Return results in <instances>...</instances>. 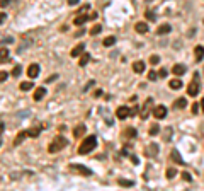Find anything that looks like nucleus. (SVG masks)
<instances>
[{
	"label": "nucleus",
	"mask_w": 204,
	"mask_h": 191,
	"mask_svg": "<svg viewBox=\"0 0 204 191\" xmlns=\"http://www.w3.org/2000/svg\"><path fill=\"white\" fill-rule=\"evenodd\" d=\"M95 147H97V137H95V135H89L87 138L82 142V145L78 147V154L87 155V154H90Z\"/></svg>",
	"instance_id": "1"
},
{
	"label": "nucleus",
	"mask_w": 204,
	"mask_h": 191,
	"mask_svg": "<svg viewBox=\"0 0 204 191\" xmlns=\"http://www.w3.org/2000/svg\"><path fill=\"white\" fill-rule=\"evenodd\" d=\"M66 145H68V140H66L65 137L58 135L56 138H55V140H53V142L48 145V152H49V154H56V152H60L63 147H66Z\"/></svg>",
	"instance_id": "2"
},
{
	"label": "nucleus",
	"mask_w": 204,
	"mask_h": 191,
	"mask_svg": "<svg viewBox=\"0 0 204 191\" xmlns=\"http://www.w3.org/2000/svg\"><path fill=\"white\" fill-rule=\"evenodd\" d=\"M199 89H201V85H199V75L194 74V78H192L191 84L187 85V94L191 96V97H196V96L199 94Z\"/></svg>",
	"instance_id": "3"
},
{
	"label": "nucleus",
	"mask_w": 204,
	"mask_h": 191,
	"mask_svg": "<svg viewBox=\"0 0 204 191\" xmlns=\"http://www.w3.org/2000/svg\"><path fill=\"white\" fill-rule=\"evenodd\" d=\"M70 169L75 171V172H80L82 176H92V171L89 169V167H85V165H82V164H72Z\"/></svg>",
	"instance_id": "4"
},
{
	"label": "nucleus",
	"mask_w": 204,
	"mask_h": 191,
	"mask_svg": "<svg viewBox=\"0 0 204 191\" xmlns=\"http://www.w3.org/2000/svg\"><path fill=\"white\" fill-rule=\"evenodd\" d=\"M129 114H133V111H131L128 106H121V108H117V111H116V116L119 118V120H126Z\"/></svg>",
	"instance_id": "5"
},
{
	"label": "nucleus",
	"mask_w": 204,
	"mask_h": 191,
	"mask_svg": "<svg viewBox=\"0 0 204 191\" xmlns=\"http://www.w3.org/2000/svg\"><path fill=\"white\" fill-rule=\"evenodd\" d=\"M153 116L156 118V120H163V118L167 116V108L165 106H155V109H153Z\"/></svg>",
	"instance_id": "6"
},
{
	"label": "nucleus",
	"mask_w": 204,
	"mask_h": 191,
	"mask_svg": "<svg viewBox=\"0 0 204 191\" xmlns=\"http://www.w3.org/2000/svg\"><path fill=\"white\" fill-rule=\"evenodd\" d=\"M158 152H160V148H158L156 143H150V145L146 147V150H145V154H146L148 157H156Z\"/></svg>",
	"instance_id": "7"
},
{
	"label": "nucleus",
	"mask_w": 204,
	"mask_h": 191,
	"mask_svg": "<svg viewBox=\"0 0 204 191\" xmlns=\"http://www.w3.org/2000/svg\"><path fill=\"white\" fill-rule=\"evenodd\" d=\"M27 75H29V78H36L39 75V65L38 63H32V65H29V68H27Z\"/></svg>",
	"instance_id": "8"
},
{
	"label": "nucleus",
	"mask_w": 204,
	"mask_h": 191,
	"mask_svg": "<svg viewBox=\"0 0 204 191\" xmlns=\"http://www.w3.org/2000/svg\"><path fill=\"white\" fill-rule=\"evenodd\" d=\"M83 51H85V44L80 43V44H77V46H75L73 50H72V53H70V55H72L73 58H77V57H80V55H82Z\"/></svg>",
	"instance_id": "9"
},
{
	"label": "nucleus",
	"mask_w": 204,
	"mask_h": 191,
	"mask_svg": "<svg viewBox=\"0 0 204 191\" xmlns=\"http://www.w3.org/2000/svg\"><path fill=\"white\" fill-rule=\"evenodd\" d=\"M170 159L175 162V164H184V159L180 157V154H179V150L177 148H174L172 152H170Z\"/></svg>",
	"instance_id": "10"
},
{
	"label": "nucleus",
	"mask_w": 204,
	"mask_h": 191,
	"mask_svg": "<svg viewBox=\"0 0 204 191\" xmlns=\"http://www.w3.org/2000/svg\"><path fill=\"white\" fill-rule=\"evenodd\" d=\"M44 94H46V89L44 87H38L34 91V94H32V97H34V101H41L44 97Z\"/></svg>",
	"instance_id": "11"
},
{
	"label": "nucleus",
	"mask_w": 204,
	"mask_h": 191,
	"mask_svg": "<svg viewBox=\"0 0 204 191\" xmlns=\"http://www.w3.org/2000/svg\"><path fill=\"white\" fill-rule=\"evenodd\" d=\"M133 70H135L136 74H143L145 72V61H141V60L135 61V63H133Z\"/></svg>",
	"instance_id": "12"
},
{
	"label": "nucleus",
	"mask_w": 204,
	"mask_h": 191,
	"mask_svg": "<svg viewBox=\"0 0 204 191\" xmlns=\"http://www.w3.org/2000/svg\"><path fill=\"white\" fill-rule=\"evenodd\" d=\"M152 102H153L152 99H148L146 102H145L143 109H141V118H143V120H146V118H148V113H150V106H152Z\"/></svg>",
	"instance_id": "13"
},
{
	"label": "nucleus",
	"mask_w": 204,
	"mask_h": 191,
	"mask_svg": "<svg viewBox=\"0 0 204 191\" xmlns=\"http://www.w3.org/2000/svg\"><path fill=\"white\" fill-rule=\"evenodd\" d=\"M172 72H174L175 75H184L187 72V68H186V65H182V63H177V65L172 68Z\"/></svg>",
	"instance_id": "14"
},
{
	"label": "nucleus",
	"mask_w": 204,
	"mask_h": 191,
	"mask_svg": "<svg viewBox=\"0 0 204 191\" xmlns=\"http://www.w3.org/2000/svg\"><path fill=\"white\" fill-rule=\"evenodd\" d=\"M136 33H139V34H146L148 33V26H146V22H138L135 26Z\"/></svg>",
	"instance_id": "15"
},
{
	"label": "nucleus",
	"mask_w": 204,
	"mask_h": 191,
	"mask_svg": "<svg viewBox=\"0 0 204 191\" xmlns=\"http://www.w3.org/2000/svg\"><path fill=\"white\" fill-rule=\"evenodd\" d=\"M194 53H196V60L201 61L204 58V46H201V44H199V46H196L194 48Z\"/></svg>",
	"instance_id": "16"
},
{
	"label": "nucleus",
	"mask_w": 204,
	"mask_h": 191,
	"mask_svg": "<svg viewBox=\"0 0 204 191\" xmlns=\"http://www.w3.org/2000/svg\"><path fill=\"white\" fill-rule=\"evenodd\" d=\"M186 106H187V101L184 99V97H179V99H175V102H174L175 109H184Z\"/></svg>",
	"instance_id": "17"
},
{
	"label": "nucleus",
	"mask_w": 204,
	"mask_h": 191,
	"mask_svg": "<svg viewBox=\"0 0 204 191\" xmlns=\"http://www.w3.org/2000/svg\"><path fill=\"white\" fill-rule=\"evenodd\" d=\"M87 21H89V16L87 14H82V16L75 17V26H82V24H85Z\"/></svg>",
	"instance_id": "18"
},
{
	"label": "nucleus",
	"mask_w": 204,
	"mask_h": 191,
	"mask_svg": "<svg viewBox=\"0 0 204 191\" xmlns=\"http://www.w3.org/2000/svg\"><path fill=\"white\" fill-rule=\"evenodd\" d=\"M170 31H172V26H170V24H162L156 33H158V34H169Z\"/></svg>",
	"instance_id": "19"
},
{
	"label": "nucleus",
	"mask_w": 204,
	"mask_h": 191,
	"mask_svg": "<svg viewBox=\"0 0 204 191\" xmlns=\"http://www.w3.org/2000/svg\"><path fill=\"white\" fill-rule=\"evenodd\" d=\"M73 135H75V137H82V135H85V125H78V126H75Z\"/></svg>",
	"instance_id": "20"
},
{
	"label": "nucleus",
	"mask_w": 204,
	"mask_h": 191,
	"mask_svg": "<svg viewBox=\"0 0 204 191\" xmlns=\"http://www.w3.org/2000/svg\"><path fill=\"white\" fill-rule=\"evenodd\" d=\"M169 84H170V89H175V91L182 87V80H179V78H174V80H170Z\"/></svg>",
	"instance_id": "21"
},
{
	"label": "nucleus",
	"mask_w": 204,
	"mask_h": 191,
	"mask_svg": "<svg viewBox=\"0 0 204 191\" xmlns=\"http://www.w3.org/2000/svg\"><path fill=\"white\" fill-rule=\"evenodd\" d=\"M39 131H41V126H36V128L27 130V135H29V137H32V138H36V137L39 135Z\"/></svg>",
	"instance_id": "22"
},
{
	"label": "nucleus",
	"mask_w": 204,
	"mask_h": 191,
	"mask_svg": "<svg viewBox=\"0 0 204 191\" xmlns=\"http://www.w3.org/2000/svg\"><path fill=\"white\" fill-rule=\"evenodd\" d=\"M112 44H116V38L114 36H107V38L104 39V46H112Z\"/></svg>",
	"instance_id": "23"
},
{
	"label": "nucleus",
	"mask_w": 204,
	"mask_h": 191,
	"mask_svg": "<svg viewBox=\"0 0 204 191\" xmlns=\"http://www.w3.org/2000/svg\"><path fill=\"white\" fill-rule=\"evenodd\" d=\"M89 60H90V55L89 53H83L82 58H80V67H85L89 63Z\"/></svg>",
	"instance_id": "24"
},
{
	"label": "nucleus",
	"mask_w": 204,
	"mask_h": 191,
	"mask_svg": "<svg viewBox=\"0 0 204 191\" xmlns=\"http://www.w3.org/2000/svg\"><path fill=\"white\" fill-rule=\"evenodd\" d=\"M26 135H27V131H21V133L15 137V140H14V145H19V143L24 140V137H26Z\"/></svg>",
	"instance_id": "25"
},
{
	"label": "nucleus",
	"mask_w": 204,
	"mask_h": 191,
	"mask_svg": "<svg viewBox=\"0 0 204 191\" xmlns=\"http://www.w3.org/2000/svg\"><path fill=\"white\" fill-rule=\"evenodd\" d=\"M165 174H167V178H169V179H174L175 174H177V169H175V167H169Z\"/></svg>",
	"instance_id": "26"
},
{
	"label": "nucleus",
	"mask_w": 204,
	"mask_h": 191,
	"mask_svg": "<svg viewBox=\"0 0 204 191\" xmlns=\"http://www.w3.org/2000/svg\"><path fill=\"white\" fill-rule=\"evenodd\" d=\"M158 131H160V126L156 125V123H155V125L150 126V135H152V137H155V135L158 133Z\"/></svg>",
	"instance_id": "27"
},
{
	"label": "nucleus",
	"mask_w": 204,
	"mask_h": 191,
	"mask_svg": "<svg viewBox=\"0 0 204 191\" xmlns=\"http://www.w3.org/2000/svg\"><path fill=\"white\" fill-rule=\"evenodd\" d=\"M32 85H34L32 82H22L21 84V89H22V91H29V89H32Z\"/></svg>",
	"instance_id": "28"
},
{
	"label": "nucleus",
	"mask_w": 204,
	"mask_h": 191,
	"mask_svg": "<svg viewBox=\"0 0 204 191\" xmlns=\"http://www.w3.org/2000/svg\"><path fill=\"white\" fill-rule=\"evenodd\" d=\"M119 184H121V186H133V184H135V182L133 181H129V179H119Z\"/></svg>",
	"instance_id": "29"
},
{
	"label": "nucleus",
	"mask_w": 204,
	"mask_h": 191,
	"mask_svg": "<svg viewBox=\"0 0 204 191\" xmlns=\"http://www.w3.org/2000/svg\"><path fill=\"white\" fill-rule=\"evenodd\" d=\"M124 133H126L128 137H131V138H135V137H136V130H135V128H128Z\"/></svg>",
	"instance_id": "30"
},
{
	"label": "nucleus",
	"mask_w": 204,
	"mask_h": 191,
	"mask_svg": "<svg viewBox=\"0 0 204 191\" xmlns=\"http://www.w3.org/2000/svg\"><path fill=\"white\" fill-rule=\"evenodd\" d=\"M100 29H102V26H94V27L90 29V34H92V36L99 34V33H100Z\"/></svg>",
	"instance_id": "31"
},
{
	"label": "nucleus",
	"mask_w": 204,
	"mask_h": 191,
	"mask_svg": "<svg viewBox=\"0 0 204 191\" xmlns=\"http://www.w3.org/2000/svg\"><path fill=\"white\" fill-rule=\"evenodd\" d=\"M21 74H22V68H21V67H14V70H12V75H14V77H19Z\"/></svg>",
	"instance_id": "32"
},
{
	"label": "nucleus",
	"mask_w": 204,
	"mask_h": 191,
	"mask_svg": "<svg viewBox=\"0 0 204 191\" xmlns=\"http://www.w3.org/2000/svg\"><path fill=\"white\" fill-rule=\"evenodd\" d=\"M158 61H160V57H158V55H153V57L150 58V63H152V65H156Z\"/></svg>",
	"instance_id": "33"
},
{
	"label": "nucleus",
	"mask_w": 204,
	"mask_h": 191,
	"mask_svg": "<svg viewBox=\"0 0 204 191\" xmlns=\"http://www.w3.org/2000/svg\"><path fill=\"white\" fill-rule=\"evenodd\" d=\"M170 138H172V128L169 126V128H165V140H170Z\"/></svg>",
	"instance_id": "34"
},
{
	"label": "nucleus",
	"mask_w": 204,
	"mask_h": 191,
	"mask_svg": "<svg viewBox=\"0 0 204 191\" xmlns=\"http://www.w3.org/2000/svg\"><path fill=\"white\" fill-rule=\"evenodd\" d=\"M5 58H9V50L2 48V61H5Z\"/></svg>",
	"instance_id": "35"
},
{
	"label": "nucleus",
	"mask_w": 204,
	"mask_h": 191,
	"mask_svg": "<svg viewBox=\"0 0 204 191\" xmlns=\"http://www.w3.org/2000/svg\"><path fill=\"white\" fill-rule=\"evenodd\" d=\"M182 178L186 179V181H189V182L192 181V176H191V174H189V172H182Z\"/></svg>",
	"instance_id": "36"
},
{
	"label": "nucleus",
	"mask_w": 204,
	"mask_h": 191,
	"mask_svg": "<svg viewBox=\"0 0 204 191\" xmlns=\"http://www.w3.org/2000/svg\"><path fill=\"white\" fill-rule=\"evenodd\" d=\"M156 77H158V75H156V72H150V74H148V78H150V80H155Z\"/></svg>",
	"instance_id": "37"
},
{
	"label": "nucleus",
	"mask_w": 204,
	"mask_h": 191,
	"mask_svg": "<svg viewBox=\"0 0 204 191\" xmlns=\"http://www.w3.org/2000/svg\"><path fill=\"white\" fill-rule=\"evenodd\" d=\"M7 77H9V75L5 74V72H2V74H0V82H5V80H7Z\"/></svg>",
	"instance_id": "38"
},
{
	"label": "nucleus",
	"mask_w": 204,
	"mask_h": 191,
	"mask_svg": "<svg viewBox=\"0 0 204 191\" xmlns=\"http://www.w3.org/2000/svg\"><path fill=\"white\" fill-rule=\"evenodd\" d=\"M56 78H58V75H51L49 78H46V82H55Z\"/></svg>",
	"instance_id": "39"
},
{
	"label": "nucleus",
	"mask_w": 204,
	"mask_h": 191,
	"mask_svg": "<svg viewBox=\"0 0 204 191\" xmlns=\"http://www.w3.org/2000/svg\"><path fill=\"white\" fill-rule=\"evenodd\" d=\"M197 111H199V106H197V102H196V104H192V113H197Z\"/></svg>",
	"instance_id": "40"
},
{
	"label": "nucleus",
	"mask_w": 204,
	"mask_h": 191,
	"mask_svg": "<svg viewBox=\"0 0 204 191\" xmlns=\"http://www.w3.org/2000/svg\"><path fill=\"white\" fill-rule=\"evenodd\" d=\"M5 41H7V43H12L14 39L10 38V36H4V43H5Z\"/></svg>",
	"instance_id": "41"
},
{
	"label": "nucleus",
	"mask_w": 204,
	"mask_h": 191,
	"mask_svg": "<svg viewBox=\"0 0 204 191\" xmlns=\"http://www.w3.org/2000/svg\"><path fill=\"white\" fill-rule=\"evenodd\" d=\"M146 17L150 19V21H153V19H155V16H153V12H146Z\"/></svg>",
	"instance_id": "42"
},
{
	"label": "nucleus",
	"mask_w": 204,
	"mask_h": 191,
	"mask_svg": "<svg viewBox=\"0 0 204 191\" xmlns=\"http://www.w3.org/2000/svg\"><path fill=\"white\" fill-rule=\"evenodd\" d=\"M80 0H68V5H77Z\"/></svg>",
	"instance_id": "43"
},
{
	"label": "nucleus",
	"mask_w": 204,
	"mask_h": 191,
	"mask_svg": "<svg viewBox=\"0 0 204 191\" xmlns=\"http://www.w3.org/2000/svg\"><path fill=\"white\" fill-rule=\"evenodd\" d=\"M94 96H95V97H100V96H102V91H95V94H94Z\"/></svg>",
	"instance_id": "44"
},
{
	"label": "nucleus",
	"mask_w": 204,
	"mask_h": 191,
	"mask_svg": "<svg viewBox=\"0 0 204 191\" xmlns=\"http://www.w3.org/2000/svg\"><path fill=\"white\" fill-rule=\"evenodd\" d=\"M9 2H10V0H2V7H5V5L9 4Z\"/></svg>",
	"instance_id": "45"
},
{
	"label": "nucleus",
	"mask_w": 204,
	"mask_h": 191,
	"mask_svg": "<svg viewBox=\"0 0 204 191\" xmlns=\"http://www.w3.org/2000/svg\"><path fill=\"white\" fill-rule=\"evenodd\" d=\"M201 106H202V111H204V99L201 101Z\"/></svg>",
	"instance_id": "46"
}]
</instances>
